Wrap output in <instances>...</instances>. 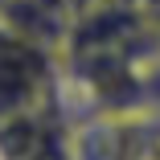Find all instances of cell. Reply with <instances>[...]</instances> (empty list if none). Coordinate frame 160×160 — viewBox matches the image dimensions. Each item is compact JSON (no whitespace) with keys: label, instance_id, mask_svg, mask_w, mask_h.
<instances>
[{"label":"cell","instance_id":"obj_1","mask_svg":"<svg viewBox=\"0 0 160 160\" xmlns=\"http://www.w3.org/2000/svg\"><path fill=\"white\" fill-rule=\"evenodd\" d=\"M45 74H49L45 53L25 33L8 29L0 17V123L17 119L33 107V99L45 86Z\"/></svg>","mask_w":160,"mask_h":160},{"label":"cell","instance_id":"obj_2","mask_svg":"<svg viewBox=\"0 0 160 160\" xmlns=\"http://www.w3.org/2000/svg\"><path fill=\"white\" fill-rule=\"evenodd\" d=\"M152 160H160V140H156V148H152Z\"/></svg>","mask_w":160,"mask_h":160}]
</instances>
